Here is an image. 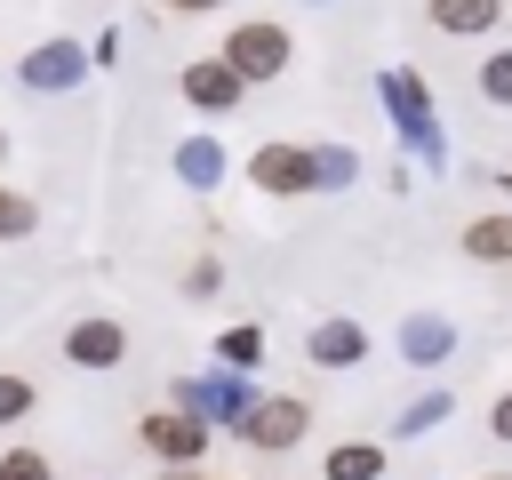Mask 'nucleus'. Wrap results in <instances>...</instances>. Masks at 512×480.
<instances>
[{"label":"nucleus","instance_id":"obj_1","mask_svg":"<svg viewBox=\"0 0 512 480\" xmlns=\"http://www.w3.org/2000/svg\"><path fill=\"white\" fill-rule=\"evenodd\" d=\"M376 96H384V112H392V128H400V144L424 160V168H448V144H440V120H432V96H424V72H408V64H392L384 80H376Z\"/></svg>","mask_w":512,"mask_h":480},{"label":"nucleus","instance_id":"obj_2","mask_svg":"<svg viewBox=\"0 0 512 480\" xmlns=\"http://www.w3.org/2000/svg\"><path fill=\"white\" fill-rule=\"evenodd\" d=\"M224 56H232L240 80H280V72H288V32H280L272 16H248V24L224 32Z\"/></svg>","mask_w":512,"mask_h":480},{"label":"nucleus","instance_id":"obj_3","mask_svg":"<svg viewBox=\"0 0 512 480\" xmlns=\"http://www.w3.org/2000/svg\"><path fill=\"white\" fill-rule=\"evenodd\" d=\"M248 184L256 192H312L320 184V152L312 144H256L248 152Z\"/></svg>","mask_w":512,"mask_h":480},{"label":"nucleus","instance_id":"obj_4","mask_svg":"<svg viewBox=\"0 0 512 480\" xmlns=\"http://www.w3.org/2000/svg\"><path fill=\"white\" fill-rule=\"evenodd\" d=\"M136 440H144V448H152L160 464H200V448H208V416L176 400V408L144 416V432H136Z\"/></svg>","mask_w":512,"mask_h":480},{"label":"nucleus","instance_id":"obj_5","mask_svg":"<svg viewBox=\"0 0 512 480\" xmlns=\"http://www.w3.org/2000/svg\"><path fill=\"white\" fill-rule=\"evenodd\" d=\"M304 424H312V408H304V400H288V392H264V400H256V408L232 424V432H240L248 448H296V440H304Z\"/></svg>","mask_w":512,"mask_h":480},{"label":"nucleus","instance_id":"obj_6","mask_svg":"<svg viewBox=\"0 0 512 480\" xmlns=\"http://www.w3.org/2000/svg\"><path fill=\"white\" fill-rule=\"evenodd\" d=\"M88 56H96V48H80V40H40V48L16 64V80H24L32 96H56V88L88 80Z\"/></svg>","mask_w":512,"mask_h":480},{"label":"nucleus","instance_id":"obj_7","mask_svg":"<svg viewBox=\"0 0 512 480\" xmlns=\"http://www.w3.org/2000/svg\"><path fill=\"white\" fill-rule=\"evenodd\" d=\"M176 400L184 408H200L208 424H240L256 400H248V384H240V368L224 360V368H208V376H192V384H176Z\"/></svg>","mask_w":512,"mask_h":480},{"label":"nucleus","instance_id":"obj_8","mask_svg":"<svg viewBox=\"0 0 512 480\" xmlns=\"http://www.w3.org/2000/svg\"><path fill=\"white\" fill-rule=\"evenodd\" d=\"M240 72H232V56H200V64H184V96L200 104V112H232L240 104Z\"/></svg>","mask_w":512,"mask_h":480},{"label":"nucleus","instance_id":"obj_9","mask_svg":"<svg viewBox=\"0 0 512 480\" xmlns=\"http://www.w3.org/2000/svg\"><path fill=\"white\" fill-rule=\"evenodd\" d=\"M64 360H80V368H120V360H128V328H120V320H72Z\"/></svg>","mask_w":512,"mask_h":480},{"label":"nucleus","instance_id":"obj_10","mask_svg":"<svg viewBox=\"0 0 512 480\" xmlns=\"http://www.w3.org/2000/svg\"><path fill=\"white\" fill-rule=\"evenodd\" d=\"M448 352H456V328H448L440 312H408V320H400V360L432 368V360H448Z\"/></svg>","mask_w":512,"mask_h":480},{"label":"nucleus","instance_id":"obj_11","mask_svg":"<svg viewBox=\"0 0 512 480\" xmlns=\"http://www.w3.org/2000/svg\"><path fill=\"white\" fill-rule=\"evenodd\" d=\"M312 360H320V368L368 360V328H360V320H320V328H312Z\"/></svg>","mask_w":512,"mask_h":480},{"label":"nucleus","instance_id":"obj_12","mask_svg":"<svg viewBox=\"0 0 512 480\" xmlns=\"http://www.w3.org/2000/svg\"><path fill=\"white\" fill-rule=\"evenodd\" d=\"M320 472H328V480H384V448H376V440H336Z\"/></svg>","mask_w":512,"mask_h":480},{"label":"nucleus","instance_id":"obj_13","mask_svg":"<svg viewBox=\"0 0 512 480\" xmlns=\"http://www.w3.org/2000/svg\"><path fill=\"white\" fill-rule=\"evenodd\" d=\"M464 256L472 264H512V216H472L464 224Z\"/></svg>","mask_w":512,"mask_h":480},{"label":"nucleus","instance_id":"obj_14","mask_svg":"<svg viewBox=\"0 0 512 480\" xmlns=\"http://www.w3.org/2000/svg\"><path fill=\"white\" fill-rule=\"evenodd\" d=\"M424 16H432L440 32H488V24L504 16V0H432Z\"/></svg>","mask_w":512,"mask_h":480},{"label":"nucleus","instance_id":"obj_15","mask_svg":"<svg viewBox=\"0 0 512 480\" xmlns=\"http://www.w3.org/2000/svg\"><path fill=\"white\" fill-rule=\"evenodd\" d=\"M176 176H184L192 192H208V184L224 176V152H216V136H192V144H176Z\"/></svg>","mask_w":512,"mask_h":480},{"label":"nucleus","instance_id":"obj_16","mask_svg":"<svg viewBox=\"0 0 512 480\" xmlns=\"http://www.w3.org/2000/svg\"><path fill=\"white\" fill-rule=\"evenodd\" d=\"M448 408H456V400H448V392H416V400H408V408H400V424H392V432H400V440H416V432H432V424H440V416H448Z\"/></svg>","mask_w":512,"mask_h":480},{"label":"nucleus","instance_id":"obj_17","mask_svg":"<svg viewBox=\"0 0 512 480\" xmlns=\"http://www.w3.org/2000/svg\"><path fill=\"white\" fill-rule=\"evenodd\" d=\"M216 352H224L232 368H256V360H264V328H256V320H240V328H224V336H216Z\"/></svg>","mask_w":512,"mask_h":480},{"label":"nucleus","instance_id":"obj_18","mask_svg":"<svg viewBox=\"0 0 512 480\" xmlns=\"http://www.w3.org/2000/svg\"><path fill=\"white\" fill-rule=\"evenodd\" d=\"M32 224H40V208H32L24 192H8V184H0V240H24Z\"/></svg>","mask_w":512,"mask_h":480},{"label":"nucleus","instance_id":"obj_19","mask_svg":"<svg viewBox=\"0 0 512 480\" xmlns=\"http://www.w3.org/2000/svg\"><path fill=\"white\" fill-rule=\"evenodd\" d=\"M480 96H488V104H512V48H496V56L480 64Z\"/></svg>","mask_w":512,"mask_h":480},{"label":"nucleus","instance_id":"obj_20","mask_svg":"<svg viewBox=\"0 0 512 480\" xmlns=\"http://www.w3.org/2000/svg\"><path fill=\"white\" fill-rule=\"evenodd\" d=\"M0 480H56V472H48L40 448H8V456H0Z\"/></svg>","mask_w":512,"mask_h":480},{"label":"nucleus","instance_id":"obj_21","mask_svg":"<svg viewBox=\"0 0 512 480\" xmlns=\"http://www.w3.org/2000/svg\"><path fill=\"white\" fill-rule=\"evenodd\" d=\"M16 416H32V384L24 376H0V424H16Z\"/></svg>","mask_w":512,"mask_h":480},{"label":"nucleus","instance_id":"obj_22","mask_svg":"<svg viewBox=\"0 0 512 480\" xmlns=\"http://www.w3.org/2000/svg\"><path fill=\"white\" fill-rule=\"evenodd\" d=\"M320 184H328V192H336V184H352V152H344V144H328V152H320ZM320 184H312V192H320Z\"/></svg>","mask_w":512,"mask_h":480},{"label":"nucleus","instance_id":"obj_23","mask_svg":"<svg viewBox=\"0 0 512 480\" xmlns=\"http://www.w3.org/2000/svg\"><path fill=\"white\" fill-rule=\"evenodd\" d=\"M216 280H224L216 264H192V272H184V288H192V296H216Z\"/></svg>","mask_w":512,"mask_h":480},{"label":"nucleus","instance_id":"obj_24","mask_svg":"<svg viewBox=\"0 0 512 480\" xmlns=\"http://www.w3.org/2000/svg\"><path fill=\"white\" fill-rule=\"evenodd\" d=\"M488 432H496V440H512V392H504V400L488 408Z\"/></svg>","mask_w":512,"mask_h":480},{"label":"nucleus","instance_id":"obj_25","mask_svg":"<svg viewBox=\"0 0 512 480\" xmlns=\"http://www.w3.org/2000/svg\"><path fill=\"white\" fill-rule=\"evenodd\" d=\"M176 16H200V8H224V0H168Z\"/></svg>","mask_w":512,"mask_h":480},{"label":"nucleus","instance_id":"obj_26","mask_svg":"<svg viewBox=\"0 0 512 480\" xmlns=\"http://www.w3.org/2000/svg\"><path fill=\"white\" fill-rule=\"evenodd\" d=\"M496 184H504V200H512V168H504V176H496Z\"/></svg>","mask_w":512,"mask_h":480},{"label":"nucleus","instance_id":"obj_27","mask_svg":"<svg viewBox=\"0 0 512 480\" xmlns=\"http://www.w3.org/2000/svg\"><path fill=\"white\" fill-rule=\"evenodd\" d=\"M0 160H8V136H0Z\"/></svg>","mask_w":512,"mask_h":480},{"label":"nucleus","instance_id":"obj_28","mask_svg":"<svg viewBox=\"0 0 512 480\" xmlns=\"http://www.w3.org/2000/svg\"><path fill=\"white\" fill-rule=\"evenodd\" d=\"M496 480H512V472H496Z\"/></svg>","mask_w":512,"mask_h":480},{"label":"nucleus","instance_id":"obj_29","mask_svg":"<svg viewBox=\"0 0 512 480\" xmlns=\"http://www.w3.org/2000/svg\"><path fill=\"white\" fill-rule=\"evenodd\" d=\"M176 480H184V472H176Z\"/></svg>","mask_w":512,"mask_h":480}]
</instances>
